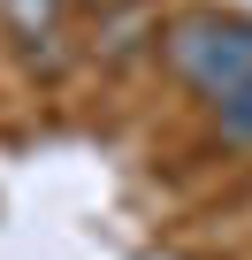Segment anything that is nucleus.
Here are the masks:
<instances>
[{"mask_svg":"<svg viewBox=\"0 0 252 260\" xmlns=\"http://www.w3.org/2000/svg\"><path fill=\"white\" fill-rule=\"evenodd\" d=\"M168 61L191 92H206L214 107L237 100L252 84V16H184L168 31Z\"/></svg>","mask_w":252,"mask_h":260,"instance_id":"1","label":"nucleus"},{"mask_svg":"<svg viewBox=\"0 0 252 260\" xmlns=\"http://www.w3.org/2000/svg\"><path fill=\"white\" fill-rule=\"evenodd\" d=\"M214 115H222V138H237V146H252V84H244L237 100H222Z\"/></svg>","mask_w":252,"mask_h":260,"instance_id":"2","label":"nucleus"}]
</instances>
